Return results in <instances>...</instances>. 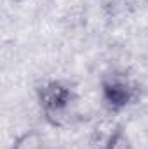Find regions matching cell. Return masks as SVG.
<instances>
[{
    "label": "cell",
    "mask_w": 148,
    "mask_h": 149,
    "mask_svg": "<svg viewBox=\"0 0 148 149\" xmlns=\"http://www.w3.org/2000/svg\"><path fill=\"white\" fill-rule=\"evenodd\" d=\"M38 104L42 108L44 118L52 127H63L72 120L75 92L59 80L47 81L38 90Z\"/></svg>",
    "instance_id": "cell-1"
},
{
    "label": "cell",
    "mask_w": 148,
    "mask_h": 149,
    "mask_svg": "<svg viewBox=\"0 0 148 149\" xmlns=\"http://www.w3.org/2000/svg\"><path fill=\"white\" fill-rule=\"evenodd\" d=\"M11 149H49L47 142H45V137L42 135V132L38 130H26L23 134H19Z\"/></svg>",
    "instance_id": "cell-3"
},
{
    "label": "cell",
    "mask_w": 148,
    "mask_h": 149,
    "mask_svg": "<svg viewBox=\"0 0 148 149\" xmlns=\"http://www.w3.org/2000/svg\"><path fill=\"white\" fill-rule=\"evenodd\" d=\"M101 97L110 111H120L136 97V85L125 74L111 73L101 81Z\"/></svg>",
    "instance_id": "cell-2"
},
{
    "label": "cell",
    "mask_w": 148,
    "mask_h": 149,
    "mask_svg": "<svg viewBox=\"0 0 148 149\" xmlns=\"http://www.w3.org/2000/svg\"><path fill=\"white\" fill-rule=\"evenodd\" d=\"M101 146H103V149H134L131 137L120 125L110 128V132L105 135Z\"/></svg>",
    "instance_id": "cell-4"
}]
</instances>
